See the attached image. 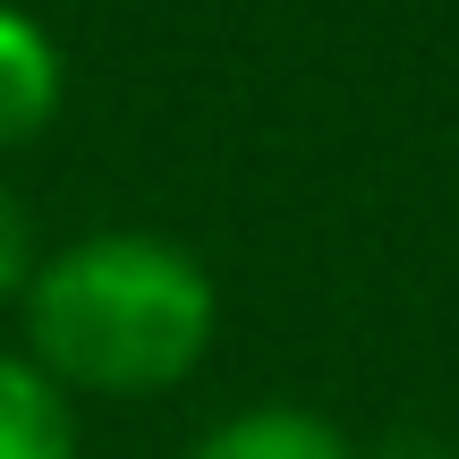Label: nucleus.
Listing matches in <instances>:
<instances>
[{
    "mask_svg": "<svg viewBox=\"0 0 459 459\" xmlns=\"http://www.w3.org/2000/svg\"><path fill=\"white\" fill-rule=\"evenodd\" d=\"M17 324L68 400H153L213 358L221 290L162 230H85L34 264Z\"/></svg>",
    "mask_w": 459,
    "mask_h": 459,
    "instance_id": "obj_1",
    "label": "nucleus"
},
{
    "mask_svg": "<svg viewBox=\"0 0 459 459\" xmlns=\"http://www.w3.org/2000/svg\"><path fill=\"white\" fill-rule=\"evenodd\" d=\"M68 102V51L34 9L0 0V153H26L51 136Z\"/></svg>",
    "mask_w": 459,
    "mask_h": 459,
    "instance_id": "obj_2",
    "label": "nucleus"
},
{
    "mask_svg": "<svg viewBox=\"0 0 459 459\" xmlns=\"http://www.w3.org/2000/svg\"><path fill=\"white\" fill-rule=\"evenodd\" d=\"M187 459H358L341 417L307 409V400H255V409H230L187 443Z\"/></svg>",
    "mask_w": 459,
    "mask_h": 459,
    "instance_id": "obj_3",
    "label": "nucleus"
},
{
    "mask_svg": "<svg viewBox=\"0 0 459 459\" xmlns=\"http://www.w3.org/2000/svg\"><path fill=\"white\" fill-rule=\"evenodd\" d=\"M0 459H77V400L26 349H0Z\"/></svg>",
    "mask_w": 459,
    "mask_h": 459,
    "instance_id": "obj_4",
    "label": "nucleus"
},
{
    "mask_svg": "<svg viewBox=\"0 0 459 459\" xmlns=\"http://www.w3.org/2000/svg\"><path fill=\"white\" fill-rule=\"evenodd\" d=\"M34 264H43V247H34V221H26V204L0 187V307H17V298H26Z\"/></svg>",
    "mask_w": 459,
    "mask_h": 459,
    "instance_id": "obj_5",
    "label": "nucleus"
}]
</instances>
